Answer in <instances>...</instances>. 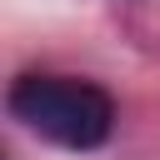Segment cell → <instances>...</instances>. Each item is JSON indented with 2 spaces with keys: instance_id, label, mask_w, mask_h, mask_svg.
<instances>
[{
  "instance_id": "obj_1",
  "label": "cell",
  "mask_w": 160,
  "mask_h": 160,
  "mask_svg": "<svg viewBox=\"0 0 160 160\" xmlns=\"http://www.w3.org/2000/svg\"><path fill=\"white\" fill-rule=\"evenodd\" d=\"M5 105L30 135L60 150H95L115 130V100L75 75H20Z\"/></svg>"
}]
</instances>
